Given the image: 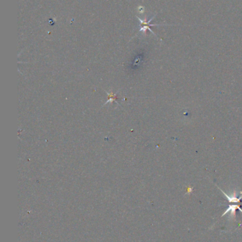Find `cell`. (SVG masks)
<instances>
[{
    "mask_svg": "<svg viewBox=\"0 0 242 242\" xmlns=\"http://www.w3.org/2000/svg\"><path fill=\"white\" fill-rule=\"evenodd\" d=\"M236 209H238V210H239L240 211L242 212V209H241V208H240L239 205H229V208H228V209H227V210H226V211L224 212V213H223V215H222V216L225 215L226 214L228 213V212H230L231 217H235V212H236Z\"/></svg>",
    "mask_w": 242,
    "mask_h": 242,
    "instance_id": "1",
    "label": "cell"
}]
</instances>
